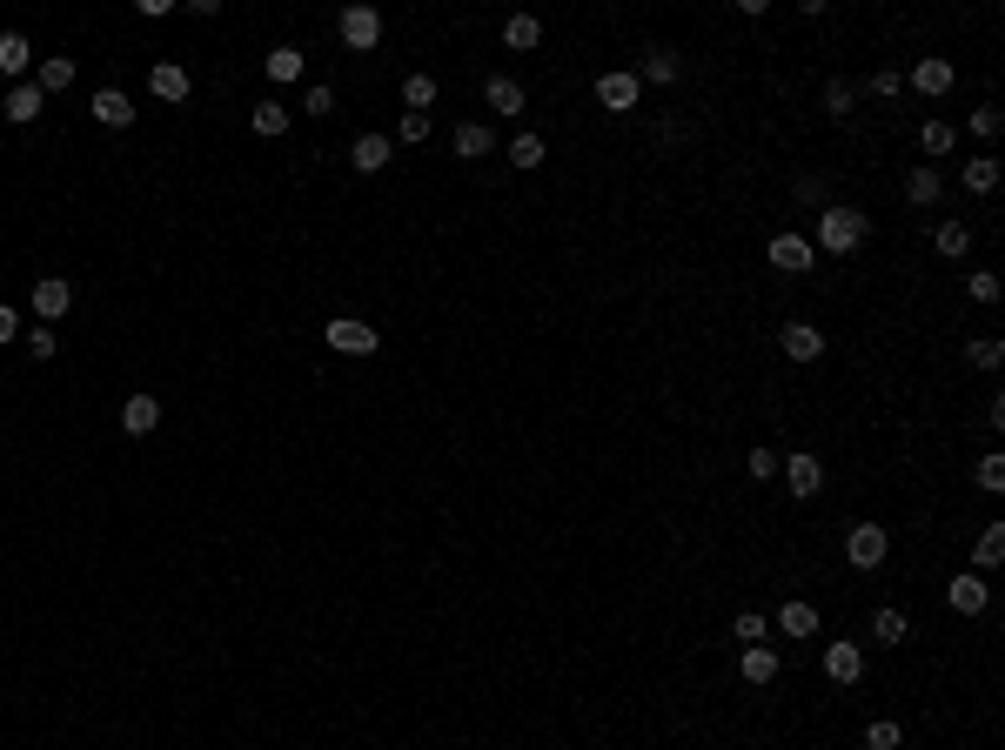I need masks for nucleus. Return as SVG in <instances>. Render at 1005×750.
<instances>
[{"label": "nucleus", "instance_id": "44", "mask_svg": "<svg viewBox=\"0 0 1005 750\" xmlns=\"http://www.w3.org/2000/svg\"><path fill=\"white\" fill-rule=\"evenodd\" d=\"M389 141H429V114H402Z\"/></svg>", "mask_w": 1005, "mask_h": 750}, {"label": "nucleus", "instance_id": "1", "mask_svg": "<svg viewBox=\"0 0 1005 750\" xmlns=\"http://www.w3.org/2000/svg\"><path fill=\"white\" fill-rule=\"evenodd\" d=\"M871 235V221L858 215V208H845V201H831V208H818V255H851V248Z\"/></svg>", "mask_w": 1005, "mask_h": 750}, {"label": "nucleus", "instance_id": "18", "mask_svg": "<svg viewBox=\"0 0 1005 750\" xmlns=\"http://www.w3.org/2000/svg\"><path fill=\"white\" fill-rule=\"evenodd\" d=\"M88 114L101 121V128H128V121H134V101H128L121 88H101V94L88 101Z\"/></svg>", "mask_w": 1005, "mask_h": 750}, {"label": "nucleus", "instance_id": "36", "mask_svg": "<svg viewBox=\"0 0 1005 750\" xmlns=\"http://www.w3.org/2000/svg\"><path fill=\"white\" fill-rule=\"evenodd\" d=\"M268 81H302V47H275L268 54Z\"/></svg>", "mask_w": 1005, "mask_h": 750}, {"label": "nucleus", "instance_id": "2", "mask_svg": "<svg viewBox=\"0 0 1005 750\" xmlns=\"http://www.w3.org/2000/svg\"><path fill=\"white\" fill-rule=\"evenodd\" d=\"M885 550H892L885 523H851V530H845V563H851V570H878Z\"/></svg>", "mask_w": 1005, "mask_h": 750}, {"label": "nucleus", "instance_id": "10", "mask_svg": "<svg viewBox=\"0 0 1005 750\" xmlns=\"http://www.w3.org/2000/svg\"><path fill=\"white\" fill-rule=\"evenodd\" d=\"M778 342H784L791 362H818V355H825V329H818V322H784Z\"/></svg>", "mask_w": 1005, "mask_h": 750}, {"label": "nucleus", "instance_id": "40", "mask_svg": "<svg viewBox=\"0 0 1005 750\" xmlns=\"http://www.w3.org/2000/svg\"><path fill=\"white\" fill-rule=\"evenodd\" d=\"M510 161H516V168H543V134H516Z\"/></svg>", "mask_w": 1005, "mask_h": 750}, {"label": "nucleus", "instance_id": "38", "mask_svg": "<svg viewBox=\"0 0 1005 750\" xmlns=\"http://www.w3.org/2000/svg\"><path fill=\"white\" fill-rule=\"evenodd\" d=\"M965 295H972V302H985V309H992V302H999L1005 288H999V275H992V268H972V275H965Z\"/></svg>", "mask_w": 1005, "mask_h": 750}, {"label": "nucleus", "instance_id": "19", "mask_svg": "<svg viewBox=\"0 0 1005 750\" xmlns=\"http://www.w3.org/2000/svg\"><path fill=\"white\" fill-rule=\"evenodd\" d=\"M912 88H918V94H945V88H952V61H945V54L912 61Z\"/></svg>", "mask_w": 1005, "mask_h": 750}, {"label": "nucleus", "instance_id": "39", "mask_svg": "<svg viewBox=\"0 0 1005 750\" xmlns=\"http://www.w3.org/2000/svg\"><path fill=\"white\" fill-rule=\"evenodd\" d=\"M905 744V730L892 724V717H878V724H865V750H898Z\"/></svg>", "mask_w": 1005, "mask_h": 750}, {"label": "nucleus", "instance_id": "45", "mask_svg": "<svg viewBox=\"0 0 1005 750\" xmlns=\"http://www.w3.org/2000/svg\"><path fill=\"white\" fill-rule=\"evenodd\" d=\"M999 128H1005V114H999V108H972V134H979V141H992Z\"/></svg>", "mask_w": 1005, "mask_h": 750}, {"label": "nucleus", "instance_id": "47", "mask_svg": "<svg viewBox=\"0 0 1005 750\" xmlns=\"http://www.w3.org/2000/svg\"><path fill=\"white\" fill-rule=\"evenodd\" d=\"M898 88H905V74H898V67H878V74H871V94H898Z\"/></svg>", "mask_w": 1005, "mask_h": 750}, {"label": "nucleus", "instance_id": "30", "mask_svg": "<svg viewBox=\"0 0 1005 750\" xmlns=\"http://www.w3.org/2000/svg\"><path fill=\"white\" fill-rule=\"evenodd\" d=\"M456 155L483 161V155H490V128H483V121H463V128H456Z\"/></svg>", "mask_w": 1005, "mask_h": 750}, {"label": "nucleus", "instance_id": "37", "mask_svg": "<svg viewBox=\"0 0 1005 750\" xmlns=\"http://www.w3.org/2000/svg\"><path fill=\"white\" fill-rule=\"evenodd\" d=\"M999 556H1005V523H992V530H985L979 543H972V563H979V570H992Z\"/></svg>", "mask_w": 1005, "mask_h": 750}, {"label": "nucleus", "instance_id": "3", "mask_svg": "<svg viewBox=\"0 0 1005 750\" xmlns=\"http://www.w3.org/2000/svg\"><path fill=\"white\" fill-rule=\"evenodd\" d=\"M764 255H771V268H778V275H811V268H818V248L804 242L798 228L771 235V248H764Z\"/></svg>", "mask_w": 1005, "mask_h": 750}, {"label": "nucleus", "instance_id": "32", "mask_svg": "<svg viewBox=\"0 0 1005 750\" xmlns=\"http://www.w3.org/2000/svg\"><path fill=\"white\" fill-rule=\"evenodd\" d=\"M851 101H858V88H851L845 74H838V81H825V114H831V121H851Z\"/></svg>", "mask_w": 1005, "mask_h": 750}, {"label": "nucleus", "instance_id": "35", "mask_svg": "<svg viewBox=\"0 0 1005 750\" xmlns=\"http://www.w3.org/2000/svg\"><path fill=\"white\" fill-rule=\"evenodd\" d=\"M871 643H905V610H892V603H885V610L871 617Z\"/></svg>", "mask_w": 1005, "mask_h": 750}, {"label": "nucleus", "instance_id": "49", "mask_svg": "<svg viewBox=\"0 0 1005 750\" xmlns=\"http://www.w3.org/2000/svg\"><path fill=\"white\" fill-rule=\"evenodd\" d=\"M14 335H21V315H14L7 302H0V342H14Z\"/></svg>", "mask_w": 1005, "mask_h": 750}, {"label": "nucleus", "instance_id": "48", "mask_svg": "<svg viewBox=\"0 0 1005 750\" xmlns=\"http://www.w3.org/2000/svg\"><path fill=\"white\" fill-rule=\"evenodd\" d=\"M27 355H41V362H47V355H54V329H27Z\"/></svg>", "mask_w": 1005, "mask_h": 750}, {"label": "nucleus", "instance_id": "16", "mask_svg": "<svg viewBox=\"0 0 1005 750\" xmlns=\"http://www.w3.org/2000/svg\"><path fill=\"white\" fill-rule=\"evenodd\" d=\"M148 88H155V101H188V67H175V61H155L148 67Z\"/></svg>", "mask_w": 1005, "mask_h": 750}, {"label": "nucleus", "instance_id": "28", "mask_svg": "<svg viewBox=\"0 0 1005 750\" xmlns=\"http://www.w3.org/2000/svg\"><path fill=\"white\" fill-rule=\"evenodd\" d=\"M248 128L262 134V141H275V134H289V108H282V101H262V108L248 114Z\"/></svg>", "mask_w": 1005, "mask_h": 750}, {"label": "nucleus", "instance_id": "22", "mask_svg": "<svg viewBox=\"0 0 1005 750\" xmlns=\"http://www.w3.org/2000/svg\"><path fill=\"white\" fill-rule=\"evenodd\" d=\"M536 41H543V21H536V14H510V21H503V47H516V54H530Z\"/></svg>", "mask_w": 1005, "mask_h": 750}, {"label": "nucleus", "instance_id": "24", "mask_svg": "<svg viewBox=\"0 0 1005 750\" xmlns=\"http://www.w3.org/2000/svg\"><path fill=\"white\" fill-rule=\"evenodd\" d=\"M677 74H684V61H677L670 47H650V54H644V74H637V81H657V88H670Z\"/></svg>", "mask_w": 1005, "mask_h": 750}, {"label": "nucleus", "instance_id": "26", "mask_svg": "<svg viewBox=\"0 0 1005 750\" xmlns=\"http://www.w3.org/2000/svg\"><path fill=\"white\" fill-rule=\"evenodd\" d=\"M429 108H436V81H429V74H409V81H402V114H429Z\"/></svg>", "mask_w": 1005, "mask_h": 750}, {"label": "nucleus", "instance_id": "13", "mask_svg": "<svg viewBox=\"0 0 1005 750\" xmlns=\"http://www.w3.org/2000/svg\"><path fill=\"white\" fill-rule=\"evenodd\" d=\"M41 101H47V94L34 88V81H14V88H7V101H0V114H7L14 128H27V121H41Z\"/></svg>", "mask_w": 1005, "mask_h": 750}, {"label": "nucleus", "instance_id": "43", "mask_svg": "<svg viewBox=\"0 0 1005 750\" xmlns=\"http://www.w3.org/2000/svg\"><path fill=\"white\" fill-rule=\"evenodd\" d=\"M979 489H985V496H999V489H1005V456H985V463H979Z\"/></svg>", "mask_w": 1005, "mask_h": 750}, {"label": "nucleus", "instance_id": "15", "mask_svg": "<svg viewBox=\"0 0 1005 750\" xmlns=\"http://www.w3.org/2000/svg\"><path fill=\"white\" fill-rule=\"evenodd\" d=\"M389 155H396V141H389V134H356V141H349V161H356L362 175L389 168Z\"/></svg>", "mask_w": 1005, "mask_h": 750}, {"label": "nucleus", "instance_id": "8", "mask_svg": "<svg viewBox=\"0 0 1005 750\" xmlns=\"http://www.w3.org/2000/svg\"><path fill=\"white\" fill-rule=\"evenodd\" d=\"M945 603H952L959 617H979L985 603H992V590H985V576H979V570H959L952 583H945Z\"/></svg>", "mask_w": 1005, "mask_h": 750}, {"label": "nucleus", "instance_id": "17", "mask_svg": "<svg viewBox=\"0 0 1005 750\" xmlns=\"http://www.w3.org/2000/svg\"><path fill=\"white\" fill-rule=\"evenodd\" d=\"M155 422H161L155 396H128L121 402V436H155Z\"/></svg>", "mask_w": 1005, "mask_h": 750}, {"label": "nucleus", "instance_id": "4", "mask_svg": "<svg viewBox=\"0 0 1005 750\" xmlns=\"http://www.w3.org/2000/svg\"><path fill=\"white\" fill-rule=\"evenodd\" d=\"M637 101H644V81H637V74H624V67L597 74V108L603 114H630Z\"/></svg>", "mask_w": 1005, "mask_h": 750}, {"label": "nucleus", "instance_id": "11", "mask_svg": "<svg viewBox=\"0 0 1005 750\" xmlns=\"http://www.w3.org/2000/svg\"><path fill=\"white\" fill-rule=\"evenodd\" d=\"M784 489H791L798 503H811V496L825 489V463H818V456H791V463H784Z\"/></svg>", "mask_w": 1005, "mask_h": 750}, {"label": "nucleus", "instance_id": "25", "mask_svg": "<svg viewBox=\"0 0 1005 750\" xmlns=\"http://www.w3.org/2000/svg\"><path fill=\"white\" fill-rule=\"evenodd\" d=\"M34 88H41V94L74 88V61H67V54H47V61H41V74H34Z\"/></svg>", "mask_w": 1005, "mask_h": 750}, {"label": "nucleus", "instance_id": "34", "mask_svg": "<svg viewBox=\"0 0 1005 750\" xmlns=\"http://www.w3.org/2000/svg\"><path fill=\"white\" fill-rule=\"evenodd\" d=\"M965 362H972V369H999L1005 342H999V335H979V342H965Z\"/></svg>", "mask_w": 1005, "mask_h": 750}, {"label": "nucleus", "instance_id": "46", "mask_svg": "<svg viewBox=\"0 0 1005 750\" xmlns=\"http://www.w3.org/2000/svg\"><path fill=\"white\" fill-rule=\"evenodd\" d=\"M778 449H751V476H758V483H771V476H778Z\"/></svg>", "mask_w": 1005, "mask_h": 750}, {"label": "nucleus", "instance_id": "21", "mask_svg": "<svg viewBox=\"0 0 1005 750\" xmlns=\"http://www.w3.org/2000/svg\"><path fill=\"white\" fill-rule=\"evenodd\" d=\"M932 248L945 255V262H959V255H972V228H965V221H938Z\"/></svg>", "mask_w": 1005, "mask_h": 750}, {"label": "nucleus", "instance_id": "9", "mask_svg": "<svg viewBox=\"0 0 1005 750\" xmlns=\"http://www.w3.org/2000/svg\"><path fill=\"white\" fill-rule=\"evenodd\" d=\"M67 309H74V282H67V275H41V282H34V315H41V322H61Z\"/></svg>", "mask_w": 1005, "mask_h": 750}, {"label": "nucleus", "instance_id": "6", "mask_svg": "<svg viewBox=\"0 0 1005 750\" xmlns=\"http://www.w3.org/2000/svg\"><path fill=\"white\" fill-rule=\"evenodd\" d=\"M778 670H784V657L771 650V643H744V650H737V677H744L751 690L778 684Z\"/></svg>", "mask_w": 1005, "mask_h": 750}, {"label": "nucleus", "instance_id": "27", "mask_svg": "<svg viewBox=\"0 0 1005 750\" xmlns=\"http://www.w3.org/2000/svg\"><path fill=\"white\" fill-rule=\"evenodd\" d=\"M27 67H34L27 34H0V74H27Z\"/></svg>", "mask_w": 1005, "mask_h": 750}, {"label": "nucleus", "instance_id": "33", "mask_svg": "<svg viewBox=\"0 0 1005 750\" xmlns=\"http://www.w3.org/2000/svg\"><path fill=\"white\" fill-rule=\"evenodd\" d=\"M965 188H972V195H992V188H999V161H992V155L965 161Z\"/></svg>", "mask_w": 1005, "mask_h": 750}, {"label": "nucleus", "instance_id": "41", "mask_svg": "<svg viewBox=\"0 0 1005 750\" xmlns=\"http://www.w3.org/2000/svg\"><path fill=\"white\" fill-rule=\"evenodd\" d=\"M791 195L804 201V208H831V188H825V175H798V188Z\"/></svg>", "mask_w": 1005, "mask_h": 750}, {"label": "nucleus", "instance_id": "29", "mask_svg": "<svg viewBox=\"0 0 1005 750\" xmlns=\"http://www.w3.org/2000/svg\"><path fill=\"white\" fill-rule=\"evenodd\" d=\"M918 148H925V155H952V148H959V128H952V121H925V128H918Z\"/></svg>", "mask_w": 1005, "mask_h": 750}, {"label": "nucleus", "instance_id": "23", "mask_svg": "<svg viewBox=\"0 0 1005 750\" xmlns=\"http://www.w3.org/2000/svg\"><path fill=\"white\" fill-rule=\"evenodd\" d=\"M778 630H784V637H818V610H811V603H784V610H778Z\"/></svg>", "mask_w": 1005, "mask_h": 750}, {"label": "nucleus", "instance_id": "31", "mask_svg": "<svg viewBox=\"0 0 1005 750\" xmlns=\"http://www.w3.org/2000/svg\"><path fill=\"white\" fill-rule=\"evenodd\" d=\"M731 637H737V643H764V637H771V617H764V610H737V617H731Z\"/></svg>", "mask_w": 1005, "mask_h": 750}, {"label": "nucleus", "instance_id": "5", "mask_svg": "<svg viewBox=\"0 0 1005 750\" xmlns=\"http://www.w3.org/2000/svg\"><path fill=\"white\" fill-rule=\"evenodd\" d=\"M335 34H342V47L369 54V47L382 41V14L376 7H342V14H335Z\"/></svg>", "mask_w": 1005, "mask_h": 750}, {"label": "nucleus", "instance_id": "14", "mask_svg": "<svg viewBox=\"0 0 1005 750\" xmlns=\"http://www.w3.org/2000/svg\"><path fill=\"white\" fill-rule=\"evenodd\" d=\"M483 101H490V114L516 121V114H523V81H510V74H490V81H483Z\"/></svg>", "mask_w": 1005, "mask_h": 750}, {"label": "nucleus", "instance_id": "42", "mask_svg": "<svg viewBox=\"0 0 1005 750\" xmlns=\"http://www.w3.org/2000/svg\"><path fill=\"white\" fill-rule=\"evenodd\" d=\"M302 108H309L315 121H329V114H335V88H329V81H322V88H309V94H302Z\"/></svg>", "mask_w": 1005, "mask_h": 750}, {"label": "nucleus", "instance_id": "50", "mask_svg": "<svg viewBox=\"0 0 1005 750\" xmlns=\"http://www.w3.org/2000/svg\"><path fill=\"white\" fill-rule=\"evenodd\" d=\"M898 750H918V744H898Z\"/></svg>", "mask_w": 1005, "mask_h": 750}, {"label": "nucleus", "instance_id": "7", "mask_svg": "<svg viewBox=\"0 0 1005 750\" xmlns=\"http://www.w3.org/2000/svg\"><path fill=\"white\" fill-rule=\"evenodd\" d=\"M322 335H329L335 355H376V329H369V322H356V315H335Z\"/></svg>", "mask_w": 1005, "mask_h": 750}, {"label": "nucleus", "instance_id": "20", "mask_svg": "<svg viewBox=\"0 0 1005 750\" xmlns=\"http://www.w3.org/2000/svg\"><path fill=\"white\" fill-rule=\"evenodd\" d=\"M938 195H945V181H938V168H925V161H918L912 175H905V201H912V208H932Z\"/></svg>", "mask_w": 1005, "mask_h": 750}, {"label": "nucleus", "instance_id": "12", "mask_svg": "<svg viewBox=\"0 0 1005 750\" xmlns=\"http://www.w3.org/2000/svg\"><path fill=\"white\" fill-rule=\"evenodd\" d=\"M825 677L831 684H858L865 677V650L858 643H825Z\"/></svg>", "mask_w": 1005, "mask_h": 750}]
</instances>
